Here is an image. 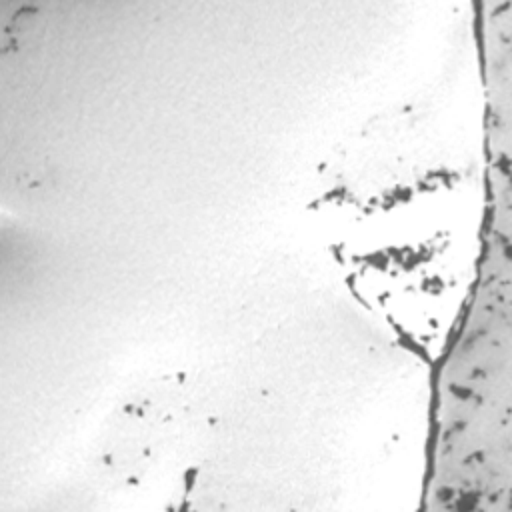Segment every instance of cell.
<instances>
[{
  "mask_svg": "<svg viewBox=\"0 0 512 512\" xmlns=\"http://www.w3.org/2000/svg\"><path fill=\"white\" fill-rule=\"evenodd\" d=\"M306 210L352 300L408 352L440 360L482 258L486 186L476 154L424 112H388L322 162Z\"/></svg>",
  "mask_w": 512,
  "mask_h": 512,
  "instance_id": "cell-1",
  "label": "cell"
},
{
  "mask_svg": "<svg viewBox=\"0 0 512 512\" xmlns=\"http://www.w3.org/2000/svg\"><path fill=\"white\" fill-rule=\"evenodd\" d=\"M212 434L198 386L186 374L156 376L116 406L98 454L102 478L144 506L186 508L208 464Z\"/></svg>",
  "mask_w": 512,
  "mask_h": 512,
  "instance_id": "cell-2",
  "label": "cell"
}]
</instances>
